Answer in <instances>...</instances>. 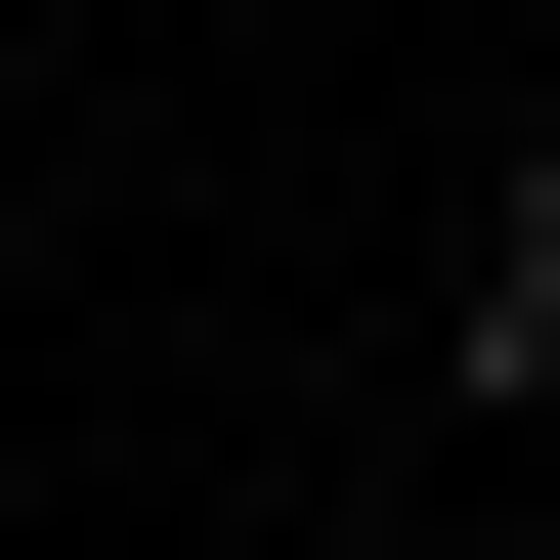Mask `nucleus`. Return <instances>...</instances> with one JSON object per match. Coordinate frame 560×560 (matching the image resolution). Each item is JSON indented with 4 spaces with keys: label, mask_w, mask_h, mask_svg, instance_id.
Returning a JSON list of instances; mask_svg holds the SVG:
<instances>
[{
    "label": "nucleus",
    "mask_w": 560,
    "mask_h": 560,
    "mask_svg": "<svg viewBox=\"0 0 560 560\" xmlns=\"http://www.w3.org/2000/svg\"><path fill=\"white\" fill-rule=\"evenodd\" d=\"M475 346H517V388H560V130H517V259H475Z\"/></svg>",
    "instance_id": "f257e3e1"
}]
</instances>
